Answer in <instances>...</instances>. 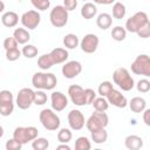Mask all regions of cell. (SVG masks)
<instances>
[{"label":"cell","instance_id":"cell-1","mask_svg":"<svg viewBox=\"0 0 150 150\" xmlns=\"http://www.w3.org/2000/svg\"><path fill=\"white\" fill-rule=\"evenodd\" d=\"M32 84L36 89L53 90L57 84V79L53 73L38 71L32 77Z\"/></svg>","mask_w":150,"mask_h":150},{"label":"cell","instance_id":"cell-2","mask_svg":"<svg viewBox=\"0 0 150 150\" xmlns=\"http://www.w3.org/2000/svg\"><path fill=\"white\" fill-rule=\"evenodd\" d=\"M112 81L123 91H130L135 87V81L127 68H116L112 73Z\"/></svg>","mask_w":150,"mask_h":150},{"label":"cell","instance_id":"cell-3","mask_svg":"<svg viewBox=\"0 0 150 150\" xmlns=\"http://www.w3.org/2000/svg\"><path fill=\"white\" fill-rule=\"evenodd\" d=\"M39 120H40L42 127L46 130H49V131L57 130L60 128V124H61V120L56 115V112L53 109H48V108L47 109H42L40 111Z\"/></svg>","mask_w":150,"mask_h":150},{"label":"cell","instance_id":"cell-4","mask_svg":"<svg viewBox=\"0 0 150 150\" xmlns=\"http://www.w3.org/2000/svg\"><path fill=\"white\" fill-rule=\"evenodd\" d=\"M38 134H39L38 129L33 125L16 127L13 131V138L23 145V144H27L28 142H32L34 138H36Z\"/></svg>","mask_w":150,"mask_h":150},{"label":"cell","instance_id":"cell-5","mask_svg":"<svg viewBox=\"0 0 150 150\" xmlns=\"http://www.w3.org/2000/svg\"><path fill=\"white\" fill-rule=\"evenodd\" d=\"M109 123V117L108 115L104 112V111H96L93 112L89 118L86 121V128L91 132V131H95V130H98V129H102V128H105Z\"/></svg>","mask_w":150,"mask_h":150},{"label":"cell","instance_id":"cell-6","mask_svg":"<svg viewBox=\"0 0 150 150\" xmlns=\"http://www.w3.org/2000/svg\"><path fill=\"white\" fill-rule=\"evenodd\" d=\"M149 23V18L145 12H136L125 21V30L129 33H137L143 26Z\"/></svg>","mask_w":150,"mask_h":150},{"label":"cell","instance_id":"cell-7","mask_svg":"<svg viewBox=\"0 0 150 150\" xmlns=\"http://www.w3.org/2000/svg\"><path fill=\"white\" fill-rule=\"evenodd\" d=\"M131 71L136 75L150 76V57L148 54H139L131 63Z\"/></svg>","mask_w":150,"mask_h":150},{"label":"cell","instance_id":"cell-8","mask_svg":"<svg viewBox=\"0 0 150 150\" xmlns=\"http://www.w3.org/2000/svg\"><path fill=\"white\" fill-rule=\"evenodd\" d=\"M68 11L62 5H56L49 13L50 23L56 28H62L68 22Z\"/></svg>","mask_w":150,"mask_h":150},{"label":"cell","instance_id":"cell-9","mask_svg":"<svg viewBox=\"0 0 150 150\" xmlns=\"http://www.w3.org/2000/svg\"><path fill=\"white\" fill-rule=\"evenodd\" d=\"M34 101V90L30 88H22L19 90L16 98H15V103L18 105L19 109L21 110H26L28 109Z\"/></svg>","mask_w":150,"mask_h":150},{"label":"cell","instance_id":"cell-10","mask_svg":"<svg viewBox=\"0 0 150 150\" xmlns=\"http://www.w3.org/2000/svg\"><path fill=\"white\" fill-rule=\"evenodd\" d=\"M21 23L25 28H28V29H35L40 22H41V15L38 11H34V9H30V11H27L25 12L21 18Z\"/></svg>","mask_w":150,"mask_h":150},{"label":"cell","instance_id":"cell-11","mask_svg":"<svg viewBox=\"0 0 150 150\" xmlns=\"http://www.w3.org/2000/svg\"><path fill=\"white\" fill-rule=\"evenodd\" d=\"M98 43H100L98 36L96 34L89 33V34H86L82 38V40L80 41V47H81L82 52H84L87 54H93V53L96 52V49L98 47Z\"/></svg>","mask_w":150,"mask_h":150},{"label":"cell","instance_id":"cell-12","mask_svg":"<svg viewBox=\"0 0 150 150\" xmlns=\"http://www.w3.org/2000/svg\"><path fill=\"white\" fill-rule=\"evenodd\" d=\"M67 120H68V124H69V128L71 130H81L84 124H86V120H84V115L82 114V111H80L79 109H71L69 112H68V116H67Z\"/></svg>","mask_w":150,"mask_h":150},{"label":"cell","instance_id":"cell-13","mask_svg":"<svg viewBox=\"0 0 150 150\" xmlns=\"http://www.w3.org/2000/svg\"><path fill=\"white\" fill-rule=\"evenodd\" d=\"M81 71H82V64L80 61H76V60H71V61L66 62L61 69L62 75L68 80L75 79L76 76H79L81 74Z\"/></svg>","mask_w":150,"mask_h":150},{"label":"cell","instance_id":"cell-14","mask_svg":"<svg viewBox=\"0 0 150 150\" xmlns=\"http://www.w3.org/2000/svg\"><path fill=\"white\" fill-rule=\"evenodd\" d=\"M68 95L70 101L77 105V107H82L86 105V100H84V89L79 86V84H71L68 88Z\"/></svg>","mask_w":150,"mask_h":150},{"label":"cell","instance_id":"cell-15","mask_svg":"<svg viewBox=\"0 0 150 150\" xmlns=\"http://www.w3.org/2000/svg\"><path fill=\"white\" fill-rule=\"evenodd\" d=\"M50 104L54 111H62L68 105V98L61 91H53L50 95Z\"/></svg>","mask_w":150,"mask_h":150},{"label":"cell","instance_id":"cell-16","mask_svg":"<svg viewBox=\"0 0 150 150\" xmlns=\"http://www.w3.org/2000/svg\"><path fill=\"white\" fill-rule=\"evenodd\" d=\"M107 101L109 104H112L114 107L116 108H125L128 105V100L127 97L120 91V90H116V89H112L107 96H105Z\"/></svg>","mask_w":150,"mask_h":150},{"label":"cell","instance_id":"cell-17","mask_svg":"<svg viewBox=\"0 0 150 150\" xmlns=\"http://www.w3.org/2000/svg\"><path fill=\"white\" fill-rule=\"evenodd\" d=\"M53 61H54V64H60V63H64L68 57H69V54H68V50L66 48H61V47H57V48H54L52 49V52L49 53Z\"/></svg>","mask_w":150,"mask_h":150},{"label":"cell","instance_id":"cell-18","mask_svg":"<svg viewBox=\"0 0 150 150\" xmlns=\"http://www.w3.org/2000/svg\"><path fill=\"white\" fill-rule=\"evenodd\" d=\"M1 22L5 27L7 28H13L18 25L19 22V15L13 12V11H8V12H5L1 16Z\"/></svg>","mask_w":150,"mask_h":150},{"label":"cell","instance_id":"cell-19","mask_svg":"<svg viewBox=\"0 0 150 150\" xmlns=\"http://www.w3.org/2000/svg\"><path fill=\"white\" fill-rule=\"evenodd\" d=\"M124 145L129 150H139L143 146V138L137 135H129L124 139Z\"/></svg>","mask_w":150,"mask_h":150},{"label":"cell","instance_id":"cell-20","mask_svg":"<svg viewBox=\"0 0 150 150\" xmlns=\"http://www.w3.org/2000/svg\"><path fill=\"white\" fill-rule=\"evenodd\" d=\"M128 105H129V108H130V110L132 112L139 114L146 108V101L143 97L135 96V97H132L130 100V102H128Z\"/></svg>","mask_w":150,"mask_h":150},{"label":"cell","instance_id":"cell-21","mask_svg":"<svg viewBox=\"0 0 150 150\" xmlns=\"http://www.w3.org/2000/svg\"><path fill=\"white\" fill-rule=\"evenodd\" d=\"M97 14V7L93 2H86L81 8V16L86 20L93 19Z\"/></svg>","mask_w":150,"mask_h":150},{"label":"cell","instance_id":"cell-22","mask_svg":"<svg viewBox=\"0 0 150 150\" xmlns=\"http://www.w3.org/2000/svg\"><path fill=\"white\" fill-rule=\"evenodd\" d=\"M111 23H112V18L108 13H101L96 18V25L102 30H105V29L110 28L111 27Z\"/></svg>","mask_w":150,"mask_h":150},{"label":"cell","instance_id":"cell-23","mask_svg":"<svg viewBox=\"0 0 150 150\" xmlns=\"http://www.w3.org/2000/svg\"><path fill=\"white\" fill-rule=\"evenodd\" d=\"M13 38L19 45H26L30 39V34L26 28H16L13 32Z\"/></svg>","mask_w":150,"mask_h":150},{"label":"cell","instance_id":"cell-24","mask_svg":"<svg viewBox=\"0 0 150 150\" xmlns=\"http://www.w3.org/2000/svg\"><path fill=\"white\" fill-rule=\"evenodd\" d=\"M38 66L41 70H48L54 66V61L50 56V54H42L38 59Z\"/></svg>","mask_w":150,"mask_h":150},{"label":"cell","instance_id":"cell-25","mask_svg":"<svg viewBox=\"0 0 150 150\" xmlns=\"http://www.w3.org/2000/svg\"><path fill=\"white\" fill-rule=\"evenodd\" d=\"M80 45V40L77 38L76 34H73V33H69V34H66L63 36V46L68 49H75L77 46Z\"/></svg>","mask_w":150,"mask_h":150},{"label":"cell","instance_id":"cell-26","mask_svg":"<svg viewBox=\"0 0 150 150\" xmlns=\"http://www.w3.org/2000/svg\"><path fill=\"white\" fill-rule=\"evenodd\" d=\"M90 134H91V139L96 144H102V143H104L108 139V132H107L105 128H102V129L91 131Z\"/></svg>","mask_w":150,"mask_h":150},{"label":"cell","instance_id":"cell-27","mask_svg":"<svg viewBox=\"0 0 150 150\" xmlns=\"http://www.w3.org/2000/svg\"><path fill=\"white\" fill-rule=\"evenodd\" d=\"M125 14H127V8H125L124 4L120 2V1L114 2V5H112V16L117 20H121L125 16Z\"/></svg>","mask_w":150,"mask_h":150},{"label":"cell","instance_id":"cell-28","mask_svg":"<svg viewBox=\"0 0 150 150\" xmlns=\"http://www.w3.org/2000/svg\"><path fill=\"white\" fill-rule=\"evenodd\" d=\"M110 35H111V38H112L115 41H118V42H120V41L125 40V38H127V30H125V28L122 27V26H115V27L111 29Z\"/></svg>","mask_w":150,"mask_h":150},{"label":"cell","instance_id":"cell-29","mask_svg":"<svg viewBox=\"0 0 150 150\" xmlns=\"http://www.w3.org/2000/svg\"><path fill=\"white\" fill-rule=\"evenodd\" d=\"M93 107L96 111H105L109 108V103L107 101L105 97L101 96V97H95V100L93 101Z\"/></svg>","mask_w":150,"mask_h":150},{"label":"cell","instance_id":"cell-30","mask_svg":"<svg viewBox=\"0 0 150 150\" xmlns=\"http://www.w3.org/2000/svg\"><path fill=\"white\" fill-rule=\"evenodd\" d=\"M32 148L34 150H46L49 148V141L45 137H36L32 141Z\"/></svg>","mask_w":150,"mask_h":150},{"label":"cell","instance_id":"cell-31","mask_svg":"<svg viewBox=\"0 0 150 150\" xmlns=\"http://www.w3.org/2000/svg\"><path fill=\"white\" fill-rule=\"evenodd\" d=\"M38 53H39L38 47H35L34 45H27V43L23 46L21 50V54L27 59H34L38 55Z\"/></svg>","mask_w":150,"mask_h":150},{"label":"cell","instance_id":"cell-32","mask_svg":"<svg viewBox=\"0 0 150 150\" xmlns=\"http://www.w3.org/2000/svg\"><path fill=\"white\" fill-rule=\"evenodd\" d=\"M71 137H73V134L68 128H62L57 132V141L60 143H69L71 141Z\"/></svg>","mask_w":150,"mask_h":150},{"label":"cell","instance_id":"cell-33","mask_svg":"<svg viewBox=\"0 0 150 150\" xmlns=\"http://www.w3.org/2000/svg\"><path fill=\"white\" fill-rule=\"evenodd\" d=\"M91 148V143L86 136H81L75 141V150H89Z\"/></svg>","mask_w":150,"mask_h":150},{"label":"cell","instance_id":"cell-34","mask_svg":"<svg viewBox=\"0 0 150 150\" xmlns=\"http://www.w3.org/2000/svg\"><path fill=\"white\" fill-rule=\"evenodd\" d=\"M112 89H114V86H112V83L110 81H103V82H101L98 84V89L97 90H98L100 96L105 97Z\"/></svg>","mask_w":150,"mask_h":150},{"label":"cell","instance_id":"cell-35","mask_svg":"<svg viewBox=\"0 0 150 150\" xmlns=\"http://www.w3.org/2000/svg\"><path fill=\"white\" fill-rule=\"evenodd\" d=\"M47 102V94L42 89H38L34 91V101L33 103L36 105H43Z\"/></svg>","mask_w":150,"mask_h":150},{"label":"cell","instance_id":"cell-36","mask_svg":"<svg viewBox=\"0 0 150 150\" xmlns=\"http://www.w3.org/2000/svg\"><path fill=\"white\" fill-rule=\"evenodd\" d=\"M14 111V102H8V103H0V115L4 117H7L12 115Z\"/></svg>","mask_w":150,"mask_h":150},{"label":"cell","instance_id":"cell-37","mask_svg":"<svg viewBox=\"0 0 150 150\" xmlns=\"http://www.w3.org/2000/svg\"><path fill=\"white\" fill-rule=\"evenodd\" d=\"M135 86H136L138 93L145 94V93H148V91L150 90V81H149L148 79H141V80L137 82V84H135Z\"/></svg>","mask_w":150,"mask_h":150},{"label":"cell","instance_id":"cell-38","mask_svg":"<svg viewBox=\"0 0 150 150\" xmlns=\"http://www.w3.org/2000/svg\"><path fill=\"white\" fill-rule=\"evenodd\" d=\"M30 2L34 6V8H36L38 11H46L50 7L49 0H30Z\"/></svg>","mask_w":150,"mask_h":150},{"label":"cell","instance_id":"cell-39","mask_svg":"<svg viewBox=\"0 0 150 150\" xmlns=\"http://www.w3.org/2000/svg\"><path fill=\"white\" fill-rule=\"evenodd\" d=\"M20 56H21V50L19 49V47L6 50V59L8 61H16L19 60Z\"/></svg>","mask_w":150,"mask_h":150},{"label":"cell","instance_id":"cell-40","mask_svg":"<svg viewBox=\"0 0 150 150\" xmlns=\"http://www.w3.org/2000/svg\"><path fill=\"white\" fill-rule=\"evenodd\" d=\"M8 102H14V97L12 91L5 89L0 91V103H8Z\"/></svg>","mask_w":150,"mask_h":150},{"label":"cell","instance_id":"cell-41","mask_svg":"<svg viewBox=\"0 0 150 150\" xmlns=\"http://www.w3.org/2000/svg\"><path fill=\"white\" fill-rule=\"evenodd\" d=\"M96 97V93L94 89L91 88H87L84 89V100H86V104H91L93 101Z\"/></svg>","mask_w":150,"mask_h":150},{"label":"cell","instance_id":"cell-42","mask_svg":"<svg viewBox=\"0 0 150 150\" xmlns=\"http://www.w3.org/2000/svg\"><path fill=\"white\" fill-rule=\"evenodd\" d=\"M18 42L16 40L13 38V36H9V38H6L4 40V48L5 50H8V49H13V48H16L18 47Z\"/></svg>","mask_w":150,"mask_h":150},{"label":"cell","instance_id":"cell-43","mask_svg":"<svg viewBox=\"0 0 150 150\" xmlns=\"http://www.w3.org/2000/svg\"><path fill=\"white\" fill-rule=\"evenodd\" d=\"M5 146H6L7 150H20L22 148V144L19 143L18 141H15L14 138H12V139H8L6 142V145Z\"/></svg>","mask_w":150,"mask_h":150},{"label":"cell","instance_id":"cell-44","mask_svg":"<svg viewBox=\"0 0 150 150\" xmlns=\"http://www.w3.org/2000/svg\"><path fill=\"white\" fill-rule=\"evenodd\" d=\"M136 34H137L139 38H142V39H148L149 35H150V22L146 23L145 26H143Z\"/></svg>","mask_w":150,"mask_h":150},{"label":"cell","instance_id":"cell-45","mask_svg":"<svg viewBox=\"0 0 150 150\" xmlns=\"http://www.w3.org/2000/svg\"><path fill=\"white\" fill-rule=\"evenodd\" d=\"M68 12L74 11L77 7V0H63V5H62Z\"/></svg>","mask_w":150,"mask_h":150},{"label":"cell","instance_id":"cell-46","mask_svg":"<svg viewBox=\"0 0 150 150\" xmlns=\"http://www.w3.org/2000/svg\"><path fill=\"white\" fill-rule=\"evenodd\" d=\"M143 122L145 123V125H150V109H148V108H145L143 111Z\"/></svg>","mask_w":150,"mask_h":150},{"label":"cell","instance_id":"cell-47","mask_svg":"<svg viewBox=\"0 0 150 150\" xmlns=\"http://www.w3.org/2000/svg\"><path fill=\"white\" fill-rule=\"evenodd\" d=\"M94 2L98 5H111L115 2V0H94Z\"/></svg>","mask_w":150,"mask_h":150},{"label":"cell","instance_id":"cell-48","mask_svg":"<svg viewBox=\"0 0 150 150\" xmlns=\"http://www.w3.org/2000/svg\"><path fill=\"white\" fill-rule=\"evenodd\" d=\"M56 149H57V150H61V149H64V150H70V146H69L67 143H62V144L57 145V146H56Z\"/></svg>","mask_w":150,"mask_h":150},{"label":"cell","instance_id":"cell-49","mask_svg":"<svg viewBox=\"0 0 150 150\" xmlns=\"http://www.w3.org/2000/svg\"><path fill=\"white\" fill-rule=\"evenodd\" d=\"M5 11V2L2 0H0V13H2Z\"/></svg>","mask_w":150,"mask_h":150},{"label":"cell","instance_id":"cell-50","mask_svg":"<svg viewBox=\"0 0 150 150\" xmlns=\"http://www.w3.org/2000/svg\"><path fill=\"white\" fill-rule=\"evenodd\" d=\"M2 136H4V128L0 125V138H1Z\"/></svg>","mask_w":150,"mask_h":150},{"label":"cell","instance_id":"cell-51","mask_svg":"<svg viewBox=\"0 0 150 150\" xmlns=\"http://www.w3.org/2000/svg\"><path fill=\"white\" fill-rule=\"evenodd\" d=\"M82 1H87V0H82Z\"/></svg>","mask_w":150,"mask_h":150}]
</instances>
